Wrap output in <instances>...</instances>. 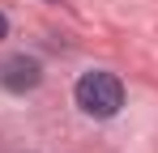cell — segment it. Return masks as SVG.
Returning <instances> with one entry per match:
<instances>
[{
	"instance_id": "6da1fadb",
	"label": "cell",
	"mask_w": 158,
	"mask_h": 153,
	"mask_svg": "<svg viewBox=\"0 0 158 153\" xmlns=\"http://www.w3.org/2000/svg\"><path fill=\"white\" fill-rule=\"evenodd\" d=\"M73 98H77L81 115H90V119H115L120 106H124V81H120L115 73L94 68V73H85L77 81Z\"/></svg>"
},
{
	"instance_id": "7a4b0ae2",
	"label": "cell",
	"mask_w": 158,
	"mask_h": 153,
	"mask_svg": "<svg viewBox=\"0 0 158 153\" xmlns=\"http://www.w3.org/2000/svg\"><path fill=\"white\" fill-rule=\"evenodd\" d=\"M39 81H43V64L34 55H9L0 64V85L9 94H30V89H39Z\"/></svg>"
},
{
	"instance_id": "3957f363",
	"label": "cell",
	"mask_w": 158,
	"mask_h": 153,
	"mask_svg": "<svg viewBox=\"0 0 158 153\" xmlns=\"http://www.w3.org/2000/svg\"><path fill=\"white\" fill-rule=\"evenodd\" d=\"M4 34H9V17L0 13V38H4Z\"/></svg>"
}]
</instances>
